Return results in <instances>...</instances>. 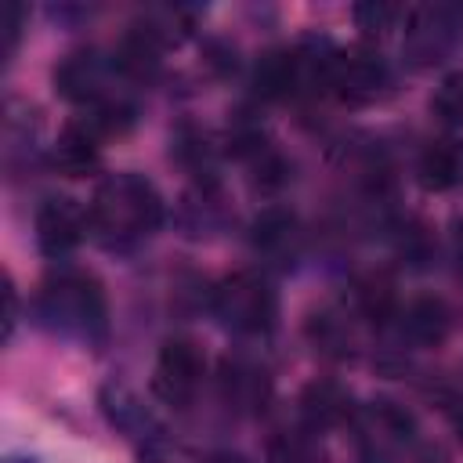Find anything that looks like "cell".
Here are the masks:
<instances>
[{"mask_svg":"<svg viewBox=\"0 0 463 463\" xmlns=\"http://www.w3.org/2000/svg\"><path fill=\"white\" fill-rule=\"evenodd\" d=\"M163 221V199L141 174H112L90 199V228L109 246H127Z\"/></svg>","mask_w":463,"mask_h":463,"instance_id":"obj_1","label":"cell"},{"mask_svg":"<svg viewBox=\"0 0 463 463\" xmlns=\"http://www.w3.org/2000/svg\"><path fill=\"white\" fill-rule=\"evenodd\" d=\"M40 315L65 336L94 340L105 333V297L90 275L61 271L40 289Z\"/></svg>","mask_w":463,"mask_h":463,"instance_id":"obj_2","label":"cell"},{"mask_svg":"<svg viewBox=\"0 0 463 463\" xmlns=\"http://www.w3.org/2000/svg\"><path fill=\"white\" fill-rule=\"evenodd\" d=\"M275 289L253 271H235L213 289V315L235 333H268L275 326Z\"/></svg>","mask_w":463,"mask_h":463,"instance_id":"obj_3","label":"cell"},{"mask_svg":"<svg viewBox=\"0 0 463 463\" xmlns=\"http://www.w3.org/2000/svg\"><path fill=\"white\" fill-rule=\"evenodd\" d=\"M203 373H206L203 347L188 336H174L163 344V351L156 358L152 391L166 405H188L195 398V391L203 387Z\"/></svg>","mask_w":463,"mask_h":463,"instance_id":"obj_4","label":"cell"},{"mask_svg":"<svg viewBox=\"0 0 463 463\" xmlns=\"http://www.w3.org/2000/svg\"><path fill=\"white\" fill-rule=\"evenodd\" d=\"M387 87V65L376 51L369 47H347L333 54V69H329V90L340 94L347 105H365L373 98H380V90Z\"/></svg>","mask_w":463,"mask_h":463,"instance_id":"obj_5","label":"cell"},{"mask_svg":"<svg viewBox=\"0 0 463 463\" xmlns=\"http://www.w3.org/2000/svg\"><path fill=\"white\" fill-rule=\"evenodd\" d=\"M87 228H90V210H83L76 199L54 195L43 199L36 210V242L47 257H65L69 250H76Z\"/></svg>","mask_w":463,"mask_h":463,"instance_id":"obj_6","label":"cell"},{"mask_svg":"<svg viewBox=\"0 0 463 463\" xmlns=\"http://www.w3.org/2000/svg\"><path fill=\"white\" fill-rule=\"evenodd\" d=\"M54 83H58V90H61L65 98L83 101V105H90V109H98V105H105V101H116V98L109 94V65H105L98 54H90V51L69 54V58L58 65Z\"/></svg>","mask_w":463,"mask_h":463,"instance_id":"obj_7","label":"cell"},{"mask_svg":"<svg viewBox=\"0 0 463 463\" xmlns=\"http://www.w3.org/2000/svg\"><path fill=\"white\" fill-rule=\"evenodd\" d=\"M221 394L239 412L264 409V402L271 394L268 369L257 365V362H250V358H224V365H221Z\"/></svg>","mask_w":463,"mask_h":463,"instance_id":"obj_8","label":"cell"},{"mask_svg":"<svg viewBox=\"0 0 463 463\" xmlns=\"http://www.w3.org/2000/svg\"><path fill=\"white\" fill-rule=\"evenodd\" d=\"M101 134L87 123V119H80V123H69L61 134H58V141H54V148H51V163H54V170H61L65 177H83V174H90L94 166H98V159H101Z\"/></svg>","mask_w":463,"mask_h":463,"instance_id":"obj_9","label":"cell"},{"mask_svg":"<svg viewBox=\"0 0 463 463\" xmlns=\"http://www.w3.org/2000/svg\"><path fill=\"white\" fill-rule=\"evenodd\" d=\"M416 174H420V184L427 192H449V188H456L463 181V141H456V137L430 141L420 152Z\"/></svg>","mask_w":463,"mask_h":463,"instance_id":"obj_10","label":"cell"},{"mask_svg":"<svg viewBox=\"0 0 463 463\" xmlns=\"http://www.w3.org/2000/svg\"><path fill=\"white\" fill-rule=\"evenodd\" d=\"M449 307L441 297H412L402 311V333L420 347H438L449 336Z\"/></svg>","mask_w":463,"mask_h":463,"instance_id":"obj_11","label":"cell"},{"mask_svg":"<svg viewBox=\"0 0 463 463\" xmlns=\"http://www.w3.org/2000/svg\"><path fill=\"white\" fill-rule=\"evenodd\" d=\"M300 405H304V416H307L315 427H333V423H344V420L351 416V394H347L340 383H333V380H315V383H307Z\"/></svg>","mask_w":463,"mask_h":463,"instance_id":"obj_12","label":"cell"},{"mask_svg":"<svg viewBox=\"0 0 463 463\" xmlns=\"http://www.w3.org/2000/svg\"><path fill=\"white\" fill-rule=\"evenodd\" d=\"M297 242V221L286 213V210H268L257 217L253 224V246L268 257H279V253H289Z\"/></svg>","mask_w":463,"mask_h":463,"instance_id":"obj_13","label":"cell"},{"mask_svg":"<svg viewBox=\"0 0 463 463\" xmlns=\"http://www.w3.org/2000/svg\"><path fill=\"white\" fill-rule=\"evenodd\" d=\"M354 304H358V311H362L365 318H383V315H391V307H394V286H391V279H383V275L362 279V282L354 286Z\"/></svg>","mask_w":463,"mask_h":463,"instance_id":"obj_14","label":"cell"},{"mask_svg":"<svg viewBox=\"0 0 463 463\" xmlns=\"http://www.w3.org/2000/svg\"><path fill=\"white\" fill-rule=\"evenodd\" d=\"M311 336H315L326 351H333V354H344V351L351 347V329H347L344 315H329V311L315 315V318H311Z\"/></svg>","mask_w":463,"mask_h":463,"instance_id":"obj_15","label":"cell"},{"mask_svg":"<svg viewBox=\"0 0 463 463\" xmlns=\"http://www.w3.org/2000/svg\"><path fill=\"white\" fill-rule=\"evenodd\" d=\"M430 109H434L441 119H449V123H463V72H452V76L441 80V87H438Z\"/></svg>","mask_w":463,"mask_h":463,"instance_id":"obj_16","label":"cell"},{"mask_svg":"<svg viewBox=\"0 0 463 463\" xmlns=\"http://www.w3.org/2000/svg\"><path fill=\"white\" fill-rule=\"evenodd\" d=\"M268 459H271V463H318V459H315V449H311L304 438H297V434L275 438Z\"/></svg>","mask_w":463,"mask_h":463,"instance_id":"obj_17","label":"cell"},{"mask_svg":"<svg viewBox=\"0 0 463 463\" xmlns=\"http://www.w3.org/2000/svg\"><path fill=\"white\" fill-rule=\"evenodd\" d=\"M354 14H358L362 29H369V33H376V29H387V25L398 18V11H394V7H383V4H369V7H358Z\"/></svg>","mask_w":463,"mask_h":463,"instance_id":"obj_18","label":"cell"},{"mask_svg":"<svg viewBox=\"0 0 463 463\" xmlns=\"http://www.w3.org/2000/svg\"><path fill=\"white\" fill-rule=\"evenodd\" d=\"M203 463H246L242 456H232V452H217V456H210V459H203Z\"/></svg>","mask_w":463,"mask_h":463,"instance_id":"obj_19","label":"cell"}]
</instances>
